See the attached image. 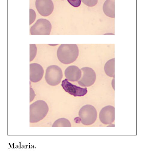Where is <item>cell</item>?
I'll list each match as a JSON object with an SVG mask.
<instances>
[{
	"label": "cell",
	"instance_id": "cell-4",
	"mask_svg": "<svg viewBox=\"0 0 145 153\" xmlns=\"http://www.w3.org/2000/svg\"><path fill=\"white\" fill-rule=\"evenodd\" d=\"M62 76V70L57 65H50L46 70L45 79L47 82L50 85L56 86L59 84Z\"/></svg>",
	"mask_w": 145,
	"mask_h": 153
},
{
	"label": "cell",
	"instance_id": "cell-3",
	"mask_svg": "<svg viewBox=\"0 0 145 153\" xmlns=\"http://www.w3.org/2000/svg\"><path fill=\"white\" fill-rule=\"evenodd\" d=\"M79 115L82 124L85 125H89L94 123L96 120L97 112L93 106L87 105L80 108Z\"/></svg>",
	"mask_w": 145,
	"mask_h": 153
},
{
	"label": "cell",
	"instance_id": "cell-14",
	"mask_svg": "<svg viewBox=\"0 0 145 153\" xmlns=\"http://www.w3.org/2000/svg\"><path fill=\"white\" fill-rule=\"evenodd\" d=\"M53 127H71L70 121L65 118H60L56 120L53 123Z\"/></svg>",
	"mask_w": 145,
	"mask_h": 153
},
{
	"label": "cell",
	"instance_id": "cell-16",
	"mask_svg": "<svg viewBox=\"0 0 145 153\" xmlns=\"http://www.w3.org/2000/svg\"><path fill=\"white\" fill-rule=\"evenodd\" d=\"M81 0L84 4L89 7H92L95 6L98 2V0Z\"/></svg>",
	"mask_w": 145,
	"mask_h": 153
},
{
	"label": "cell",
	"instance_id": "cell-13",
	"mask_svg": "<svg viewBox=\"0 0 145 153\" xmlns=\"http://www.w3.org/2000/svg\"><path fill=\"white\" fill-rule=\"evenodd\" d=\"M104 70L106 74L108 76L114 77V58L108 61L104 66Z\"/></svg>",
	"mask_w": 145,
	"mask_h": 153
},
{
	"label": "cell",
	"instance_id": "cell-15",
	"mask_svg": "<svg viewBox=\"0 0 145 153\" xmlns=\"http://www.w3.org/2000/svg\"><path fill=\"white\" fill-rule=\"evenodd\" d=\"M30 61L32 60L35 57L36 52H37V48L36 45L34 44H30Z\"/></svg>",
	"mask_w": 145,
	"mask_h": 153
},
{
	"label": "cell",
	"instance_id": "cell-1",
	"mask_svg": "<svg viewBox=\"0 0 145 153\" xmlns=\"http://www.w3.org/2000/svg\"><path fill=\"white\" fill-rule=\"evenodd\" d=\"M78 55V48L75 44H62L57 51L58 59L61 62L65 64L74 62Z\"/></svg>",
	"mask_w": 145,
	"mask_h": 153
},
{
	"label": "cell",
	"instance_id": "cell-12",
	"mask_svg": "<svg viewBox=\"0 0 145 153\" xmlns=\"http://www.w3.org/2000/svg\"><path fill=\"white\" fill-rule=\"evenodd\" d=\"M103 10L106 16L114 18V0H106L103 5Z\"/></svg>",
	"mask_w": 145,
	"mask_h": 153
},
{
	"label": "cell",
	"instance_id": "cell-17",
	"mask_svg": "<svg viewBox=\"0 0 145 153\" xmlns=\"http://www.w3.org/2000/svg\"><path fill=\"white\" fill-rule=\"evenodd\" d=\"M69 3L73 6L77 7L80 6L81 1L80 0H67Z\"/></svg>",
	"mask_w": 145,
	"mask_h": 153
},
{
	"label": "cell",
	"instance_id": "cell-5",
	"mask_svg": "<svg viewBox=\"0 0 145 153\" xmlns=\"http://www.w3.org/2000/svg\"><path fill=\"white\" fill-rule=\"evenodd\" d=\"M52 28L50 22L45 19H38L31 27L30 32L31 35H50Z\"/></svg>",
	"mask_w": 145,
	"mask_h": 153
},
{
	"label": "cell",
	"instance_id": "cell-18",
	"mask_svg": "<svg viewBox=\"0 0 145 153\" xmlns=\"http://www.w3.org/2000/svg\"><path fill=\"white\" fill-rule=\"evenodd\" d=\"M36 18V14L35 11L32 9H30V25L32 23Z\"/></svg>",
	"mask_w": 145,
	"mask_h": 153
},
{
	"label": "cell",
	"instance_id": "cell-2",
	"mask_svg": "<svg viewBox=\"0 0 145 153\" xmlns=\"http://www.w3.org/2000/svg\"><path fill=\"white\" fill-rule=\"evenodd\" d=\"M49 108L47 103L42 100H37L30 105V122H38L47 115Z\"/></svg>",
	"mask_w": 145,
	"mask_h": 153
},
{
	"label": "cell",
	"instance_id": "cell-9",
	"mask_svg": "<svg viewBox=\"0 0 145 153\" xmlns=\"http://www.w3.org/2000/svg\"><path fill=\"white\" fill-rule=\"evenodd\" d=\"M101 121L104 124L112 123L115 119V108L111 105H108L103 108L99 114Z\"/></svg>",
	"mask_w": 145,
	"mask_h": 153
},
{
	"label": "cell",
	"instance_id": "cell-10",
	"mask_svg": "<svg viewBox=\"0 0 145 153\" xmlns=\"http://www.w3.org/2000/svg\"><path fill=\"white\" fill-rule=\"evenodd\" d=\"M44 73L43 68L40 64L36 63L30 64V79L31 81L36 82L40 81Z\"/></svg>",
	"mask_w": 145,
	"mask_h": 153
},
{
	"label": "cell",
	"instance_id": "cell-7",
	"mask_svg": "<svg viewBox=\"0 0 145 153\" xmlns=\"http://www.w3.org/2000/svg\"><path fill=\"white\" fill-rule=\"evenodd\" d=\"M61 85L67 92L74 97H81L87 93L86 88H82L73 85L65 79L62 81Z\"/></svg>",
	"mask_w": 145,
	"mask_h": 153
},
{
	"label": "cell",
	"instance_id": "cell-11",
	"mask_svg": "<svg viewBox=\"0 0 145 153\" xmlns=\"http://www.w3.org/2000/svg\"><path fill=\"white\" fill-rule=\"evenodd\" d=\"M65 74L68 80L75 82L78 81L81 78L82 72L77 67L71 65L66 68Z\"/></svg>",
	"mask_w": 145,
	"mask_h": 153
},
{
	"label": "cell",
	"instance_id": "cell-6",
	"mask_svg": "<svg viewBox=\"0 0 145 153\" xmlns=\"http://www.w3.org/2000/svg\"><path fill=\"white\" fill-rule=\"evenodd\" d=\"M83 72L82 76L78 81V84L83 87H89L95 82L96 75L94 71L91 68L84 67L81 68Z\"/></svg>",
	"mask_w": 145,
	"mask_h": 153
},
{
	"label": "cell",
	"instance_id": "cell-8",
	"mask_svg": "<svg viewBox=\"0 0 145 153\" xmlns=\"http://www.w3.org/2000/svg\"><path fill=\"white\" fill-rule=\"evenodd\" d=\"M35 6L39 14L44 16L51 14L54 9L53 4L51 0H36Z\"/></svg>",
	"mask_w": 145,
	"mask_h": 153
}]
</instances>
